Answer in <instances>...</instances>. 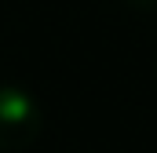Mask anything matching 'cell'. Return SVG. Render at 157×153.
<instances>
[{"label": "cell", "mask_w": 157, "mask_h": 153, "mask_svg": "<svg viewBox=\"0 0 157 153\" xmlns=\"http://www.w3.org/2000/svg\"><path fill=\"white\" fill-rule=\"evenodd\" d=\"M132 7H139V11H157V0H128Z\"/></svg>", "instance_id": "obj_2"}, {"label": "cell", "mask_w": 157, "mask_h": 153, "mask_svg": "<svg viewBox=\"0 0 157 153\" xmlns=\"http://www.w3.org/2000/svg\"><path fill=\"white\" fill-rule=\"evenodd\" d=\"M44 131V106L22 84H0V153L29 150Z\"/></svg>", "instance_id": "obj_1"}]
</instances>
